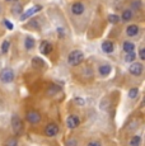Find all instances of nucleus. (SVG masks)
<instances>
[{
    "instance_id": "obj_5",
    "label": "nucleus",
    "mask_w": 145,
    "mask_h": 146,
    "mask_svg": "<svg viewBox=\"0 0 145 146\" xmlns=\"http://www.w3.org/2000/svg\"><path fill=\"white\" fill-rule=\"evenodd\" d=\"M42 9V7H41V5H35V7H32V8H29L28 10H27V12H24L23 14H22L21 15V21L23 22V21H26V19H28L29 17H32V15H35L36 13H38L40 12V10Z\"/></svg>"
},
{
    "instance_id": "obj_25",
    "label": "nucleus",
    "mask_w": 145,
    "mask_h": 146,
    "mask_svg": "<svg viewBox=\"0 0 145 146\" xmlns=\"http://www.w3.org/2000/svg\"><path fill=\"white\" fill-rule=\"evenodd\" d=\"M131 5H132L134 9H140V7H141V1H140V0H135V1L131 3Z\"/></svg>"
},
{
    "instance_id": "obj_8",
    "label": "nucleus",
    "mask_w": 145,
    "mask_h": 146,
    "mask_svg": "<svg viewBox=\"0 0 145 146\" xmlns=\"http://www.w3.org/2000/svg\"><path fill=\"white\" fill-rule=\"evenodd\" d=\"M66 125H68L69 128H76L78 126L80 125V118L78 116H74V114H71V116L68 117V119H66Z\"/></svg>"
},
{
    "instance_id": "obj_24",
    "label": "nucleus",
    "mask_w": 145,
    "mask_h": 146,
    "mask_svg": "<svg viewBox=\"0 0 145 146\" xmlns=\"http://www.w3.org/2000/svg\"><path fill=\"white\" fill-rule=\"evenodd\" d=\"M23 9V7H22V5H19V4H17V5H14V7H13V9H12V12L14 13V14H18L19 12H21V10Z\"/></svg>"
},
{
    "instance_id": "obj_28",
    "label": "nucleus",
    "mask_w": 145,
    "mask_h": 146,
    "mask_svg": "<svg viewBox=\"0 0 145 146\" xmlns=\"http://www.w3.org/2000/svg\"><path fill=\"white\" fill-rule=\"evenodd\" d=\"M75 102L78 103V104H82V106H84V103H85V100L84 99H82V98H75Z\"/></svg>"
},
{
    "instance_id": "obj_12",
    "label": "nucleus",
    "mask_w": 145,
    "mask_h": 146,
    "mask_svg": "<svg viewBox=\"0 0 145 146\" xmlns=\"http://www.w3.org/2000/svg\"><path fill=\"white\" fill-rule=\"evenodd\" d=\"M139 33V26H136V24H131L126 28V35L130 36V37H135V36H138Z\"/></svg>"
},
{
    "instance_id": "obj_29",
    "label": "nucleus",
    "mask_w": 145,
    "mask_h": 146,
    "mask_svg": "<svg viewBox=\"0 0 145 146\" xmlns=\"http://www.w3.org/2000/svg\"><path fill=\"white\" fill-rule=\"evenodd\" d=\"M4 24H5V26H7L8 29H13V24L10 23L9 21H7V19H5V21H4Z\"/></svg>"
},
{
    "instance_id": "obj_22",
    "label": "nucleus",
    "mask_w": 145,
    "mask_h": 146,
    "mask_svg": "<svg viewBox=\"0 0 145 146\" xmlns=\"http://www.w3.org/2000/svg\"><path fill=\"white\" fill-rule=\"evenodd\" d=\"M9 46H10L9 41H4V42H3V44H1V52L3 53H7L8 50H9Z\"/></svg>"
},
{
    "instance_id": "obj_15",
    "label": "nucleus",
    "mask_w": 145,
    "mask_h": 146,
    "mask_svg": "<svg viewBox=\"0 0 145 146\" xmlns=\"http://www.w3.org/2000/svg\"><path fill=\"white\" fill-rule=\"evenodd\" d=\"M32 64L35 67H38V69H42V67L46 66V64L43 62V60H41L40 57H33L32 58Z\"/></svg>"
},
{
    "instance_id": "obj_3",
    "label": "nucleus",
    "mask_w": 145,
    "mask_h": 146,
    "mask_svg": "<svg viewBox=\"0 0 145 146\" xmlns=\"http://www.w3.org/2000/svg\"><path fill=\"white\" fill-rule=\"evenodd\" d=\"M26 119L28 121L29 123H32V125H36V123H38L41 121V114L38 111H36V109H32V111H28L26 114Z\"/></svg>"
},
{
    "instance_id": "obj_14",
    "label": "nucleus",
    "mask_w": 145,
    "mask_h": 146,
    "mask_svg": "<svg viewBox=\"0 0 145 146\" xmlns=\"http://www.w3.org/2000/svg\"><path fill=\"white\" fill-rule=\"evenodd\" d=\"M124 51L126 53H130V52H134L135 51V44L132 42H124Z\"/></svg>"
},
{
    "instance_id": "obj_4",
    "label": "nucleus",
    "mask_w": 145,
    "mask_h": 146,
    "mask_svg": "<svg viewBox=\"0 0 145 146\" xmlns=\"http://www.w3.org/2000/svg\"><path fill=\"white\" fill-rule=\"evenodd\" d=\"M0 79H1L3 83H12L13 79H14V72L10 67H5L4 70L0 74Z\"/></svg>"
},
{
    "instance_id": "obj_16",
    "label": "nucleus",
    "mask_w": 145,
    "mask_h": 146,
    "mask_svg": "<svg viewBox=\"0 0 145 146\" xmlns=\"http://www.w3.org/2000/svg\"><path fill=\"white\" fill-rule=\"evenodd\" d=\"M131 19H132V12H131V10H124V12H122V21L129 22Z\"/></svg>"
},
{
    "instance_id": "obj_6",
    "label": "nucleus",
    "mask_w": 145,
    "mask_h": 146,
    "mask_svg": "<svg viewBox=\"0 0 145 146\" xmlns=\"http://www.w3.org/2000/svg\"><path fill=\"white\" fill-rule=\"evenodd\" d=\"M143 64L140 62H132L129 67V71L131 75H135V76H139V75H141V72H143Z\"/></svg>"
},
{
    "instance_id": "obj_26",
    "label": "nucleus",
    "mask_w": 145,
    "mask_h": 146,
    "mask_svg": "<svg viewBox=\"0 0 145 146\" xmlns=\"http://www.w3.org/2000/svg\"><path fill=\"white\" fill-rule=\"evenodd\" d=\"M66 146H76V140L75 139H69L66 142Z\"/></svg>"
},
{
    "instance_id": "obj_21",
    "label": "nucleus",
    "mask_w": 145,
    "mask_h": 146,
    "mask_svg": "<svg viewBox=\"0 0 145 146\" xmlns=\"http://www.w3.org/2000/svg\"><path fill=\"white\" fill-rule=\"evenodd\" d=\"M5 146H18V141H17V139H14V137H10V139L7 140Z\"/></svg>"
},
{
    "instance_id": "obj_13",
    "label": "nucleus",
    "mask_w": 145,
    "mask_h": 146,
    "mask_svg": "<svg viewBox=\"0 0 145 146\" xmlns=\"http://www.w3.org/2000/svg\"><path fill=\"white\" fill-rule=\"evenodd\" d=\"M111 66L108 65V64H104V65H101L99 66V74L102 75V76H107L108 74L111 72Z\"/></svg>"
},
{
    "instance_id": "obj_10",
    "label": "nucleus",
    "mask_w": 145,
    "mask_h": 146,
    "mask_svg": "<svg viewBox=\"0 0 145 146\" xmlns=\"http://www.w3.org/2000/svg\"><path fill=\"white\" fill-rule=\"evenodd\" d=\"M40 51H41V53H42V55H49V53L52 51V44L50 43L49 41L41 42V44H40Z\"/></svg>"
},
{
    "instance_id": "obj_23",
    "label": "nucleus",
    "mask_w": 145,
    "mask_h": 146,
    "mask_svg": "<svg viewBox=\"0 0 145 146\" xmlns=\"http://www.w3.org/2000/svg\"><path fill=\"white\" fill-rule=\"evenodd\" d=\"M138 93H139V89H138V88H132V89H130V92H129V98L134 99V98H136Z\"/></svg>"
},
{
    "instance_id": "obj_1",
    "label": "nucleus",
    "mask_w": 145,
    "mask_h": 146,
    "mask_svg": "<svg viewBox=\"0 0 145 146\" xmlns=\"http://www.w3.org/2000/svg\"><path fill=\"white\" fill-rule=\"evenodd\" d=\"M83 58H84L83 52L79 51V50H74V51H71L69 53L68 62H69V65H71V66H78L83 61Z\"/></svg>"
},
{
    "instance_id": "obj_19",
    "label": "nucleus",
    "mask_w": 145,
    "mask_h": 146,
    "mask_svg": "<svg viewBox=\"0 0 145 146\" xmlns=\"http://www.w3.org/2000/svg\"><path fill=\"white\" fill-rule=\"evenodd\" d=\"M141 144V137L140 136H134L130 141V146H140Z\"/></svg>"
},
{
    "instance_id": "obj_31",
    "label": "nucleus",
    "mask_w": 145,
    "mask_h": 146,
    "mask_svg": "<svg viewBox=\"0 0 145 146\" xmlns=\"http://www.w3.org/2000/svg\"><path fill=\"white\" fill-rule=\"evenodd\" d=\"M7 1H10V3H14V1H18V0H7Z\"/></svg>"
},
{
    "instance_id": "obj_7",
    "label": "nucleus",
    "mask_w": 145,
    "mask_h": 146,
    "mask_svg": "<svg viewBox=\"0 0 145 146\" xmlns=\"http://www.w3.org/2000/svg\"><path fill=\"white\" fill-rule=\"evenodd\" d=\"M57 132H59V126L56 123H49V125L46 126V128H45V133H46V136H49V137L56 136Z\"/></svg>"
},
{
    "instance_id": "obj_20",
    "label": "nucleus",
    "mask_w": 145,
    "mask_h": 146,
    "mask_svg": "<svg viewBox=\"0 0 145 146\" xmlns=\"http://www.w3.org/2000/svg\"><path fill=\"white\" fill-rule=\"evenodd\" d=\"M108 21H110V23L116 24L120 22V17L116 15V14H111V15H108Z\"/></svg>"
},
{
    "instance_id": "obj_30",
    "label": "nucleus",
    "mask_w": 145,
    "mask_h": 146,
    "mask_svg": "<svg viewBox=\"0 0 145 146\" xmlns=\"http://www.w3.org/2000/svg\"><path fill=\"white\" fill-rule=\"evenodd\" d=\"M88 146H102V145H101V142L99 141H90L88 144Z\"/></svg>"
},
{
    "instance_id": "obj_27",
    "label": "nucleus",
    "mask_w": 145,
    "mask_h": 146,
    "mask_svg": "<svg viewBox=\"0 0 145 146\" xmlns=\"http://www.w3.org/2000/svg\"><path fill=\"white\" fill-rule=\"evenodd\" d=\"M139 57L141 58V60H145V50L141 47L140 51H139Z\"/></svg>"
},
{
    "instance_id": "obj_9",
    "label": "nucleus",
    "mask_w": 145,
    "mask_h": 146,
    "mask_svg": "<svg viewBox=\"0 0 145 146\" xmlns=\"http://www.w3.org/2000/svg\"><path fill=\"white\" fill-rule=\"evenodd\" d=\"M84 10H85L84 4L80 3V1H76L71 5V12H72V14H75V15H80V14H83Z\"/></svg>"
},
{
    "instance_id": "obj_11",
    "label": "nucleus",
    "mask_w": 145,
    "mask_h": 146,
    "mask_svg": "<svg viewBox=\"0 0 145 146\" xmlns=\"http://www.w3.org/2000/svg\"><path fill=\"white\" fill-rule=\"evenodd\" d=\"M102 50L106 53H111V52H113V50H115V44H113L112 41H104L102 43Z\"/></svg>"
},
{
    "instance_id": "obj_2",
    "label": "nucleus",
    "mask_w": 145,
    "mask_h": 146,
    "mask_svg": "<svg viewBox=\"0 0 145 146\" xmlns=\"http://www.w3.org/2000/svg\"><path fill=\"white\" fill-rule=\"evenodd\" d=\"M12 130L17 136L22 135V132H23V123H22V119L17 114L12 117Z\"/></svg>"
},
{
    "instance_id": "obj_18",
    "label": "nucleus",
    "mask_w": 145,
    "mask_h": 146,
    "mask_svg": "<svg viewBox=\"0 0 145 146\" xmlns=\"http://www.w3.org/2000/svg\"><path fill=\"white\" fill-rule=\"evenodd\" d=\"M135 58H136L135 52L126 53V56H125V62H135Z\"/></svg>"
},
{
    "instance_id": "obj_17",
    "label": "nucleus",
    "mask_w": 145,
    "mask_h": 146,
    "mask_svg": "<svg viewBox=\"0 0 145 146\" xmlns=\"http://www.w3.org/2000/svg\"><path fill=\"white\" fill-rule=\"evenodd\" d=\"M24 44H26L27 50H32L33 46H35V40H33L32 37H27L26 41H24Z\"/></svg>"
}]
</instances>
